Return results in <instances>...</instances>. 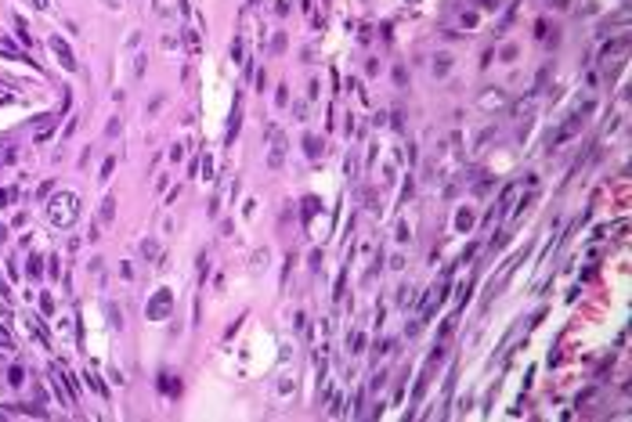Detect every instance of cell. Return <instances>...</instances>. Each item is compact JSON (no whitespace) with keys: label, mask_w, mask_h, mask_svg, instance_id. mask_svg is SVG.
<instances>
[{"label":"cell","mask_w":632,"mask_h":422,"mask_svg":"<svg viewBox=\"0 0 632 422\" xmlns=\"http://www.w3.org/2000/svg\"><path fill=\"white\" fill-rule=\"evenodd\" d=\"M307 152H311V155H318V152H322V145H318L314 137H307Z\"/></svg>","instance_id":"2"},{"label":"cell","mask_w":632,"mask_h":422,"mask_svg":"<svg viewBox=\"0 0 632 422\" xmlns=\"http://www.w3.org/2000/svg\"><path fill=\"white\" fill-rule=\"evenodd\" d=\"M51 51H54V54H58V58H62V65H65V69H76V62H73V54H69V47H65V43H62L58 36H54V40H51Z\"/></svg>","instance_id":"1"}]
</instances>
